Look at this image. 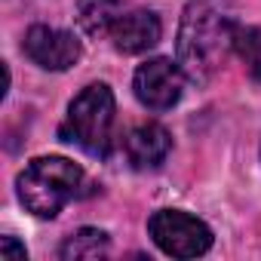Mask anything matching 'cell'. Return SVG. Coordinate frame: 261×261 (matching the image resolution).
Returning a JSON list of instances; mask_svg holds the SVG:
<instances>
[{"label": "cell", "instance_id": "obj_7", "mask_svg": "<svg viewBox=\"0 0 261 261\" xmlns=\"http://www.w3.org/2000/svg\"><path fill=\"white\" fill-rule=\"evenodd\" d=\"M160 19L151 10H123V16L111 28V40L117 53L139 56L160 43Z\"/></svg>", "mask_w": 261, "mask_h": 261}, {"label": "cell", "instance_id": "obj_3", "mask_svg": "<svg viewBox=\"0 0 261 261\" xmlns=\"http://www.w3.org/2000/svg\"><path fill=\"white\" fill-rule=\"evenodd\" d=\"M62 139L89 157H108L114 142V92L105 83H89L68 108Z\"/></svg>", "mask_w": 261, "mask_h": 261}, {"label": "cell", "instance_id": "obj_4", "mask_svg": "<svg viewBox=\"0 0 261 261\" xmlns=\"http://www.w3.org/2000/svg\"><path fill=\"white\" fill-rule=\"evenodd\" d=\"M148 233L157 243V249L172 258H197V255L209 252V246H212L209 224L188 212H178V209L154 212L148 221Z\"/></svg>", "mask_w": 261, "mask_h": 261}, {"label": "cell", "instance_id": "obj_8", "mask_svg": "<svg viewBox=\"0 0 261 261\" xmlns=\"http://www.w3.org/2000/svg\"><path fill=\"white\" fill-rule=\"evenodd\" d=\"M172 151V139L160 123L136 126L126 136V157L136 169H157Z\"/></svg>", "mask_w": 261, "mask_h": 261}, {"label": "cell", "instance_id": "obj_9", "mask_svg": "<svg viewBox=\"0 0 261 261\" xmlns=\"http://www.w3.org/2000/svg\"><path fill=\"white\" fill-rule=\"evenodd\" d=\"M123 16L120 0H77V22L89 37H111V28Z\"/></svg>", "mask_w": 261, "mask_h": 261}, {"label": "cell", "instance_id": "obj_6", "mask_svg": "<svg viewBox=\"0 0 261 261\" xmlns=\"http://www.w3.org/2000/svg\"><path fill=\"white\" fill-rule=\"evenodd\" d=\"M80 40L71 31L49 28V25H34L25 34V56L40 65L43 71H68L71 65L80 62Z\"/></svg>", "mask_w": 261, "mask_h": 261}, {"label": "cell", "instance_id": "obj_10", "mask_svg": "<svg viewBox=\"0 0 261 261\" xmlns=\"http://www.w3.org/2000/svg\"><path fill=\"white\" fill-rule=\"evenodd\" d=\"M108 233L105 230H98V227H80L77 233H71L65 243H62V249H59V255L65 258V261H80V258H101V255H108Z\"/></svg>", "mask_w": 261, "mask_h": 261}, {"label": "cell", "instance_id": "obj_12", "mask_svg": "<svg viewBox=\"0 0 261 261\" xmlns=\"http://www.w3.org/2000/svg\"><path fill=\"white\" fill-rule=\"evenodd\" d=\"M0 258H4V261H25L28 252H25V246L16 237H4V240H0Z\"/></svg>", "mask_w": 261, "mask_h": 261}, {"label": "cell", "instance_id": "obj_5", "mask_svg": "<svg viewBox=\"0 0 261 261\" xmlns=\"http://www.w3.org/2000/svg\"><path fill=\"white\" fill-rule=\"evenodd\" d=\"M185 71L178 62L172 59H151L145 62L136 77H133V89L136 98L151 108V111H169L172 105H178L181 92H185Z\"/></svg>", "mask_w": 261, "mask_h": 261}, {"label": "cell", "instance_id": "obj_1", "mask_svg": "<svg viewBox=\"0 0 261 261\" xmlns=\"http://www.w3.org/2000/svg\"><path fill=\"white\" fill-rule=\"evenodd\" d=\"M237 10L230 0H188L178 25V65L194 83H206L237 40Z\"/></svg>", "mask_w": 261, "mask_h": 261}, {"label": "cell", "instance_id": "obj_2", "mask_svg": "<svg viewBox=\"0 0 261 261\" xmlns=\"http://www.w3.org/2000/svg\"><path fill=\"white\" fill-rule=\"evenodd\" d=\"M83 169L68 157H37L19 175V200L37 218H56L80 191Z\"/></svg>", "mask_w": 261, "mask_h": 261}, {"label": "cell", "instance_id": "obj_11", "mask_svg": "<svg viewBox=\"0 0 261 261\" xmlns=\"http://www.w3.org/2000/svg\"><path fill=\"white\" fill-rule=\"evenodd\" d=\"M233 49L243 59L249 77L255 83H261V28H240L237 40H233Z\"/></svg>", "mask_w": 261, "mask_h": 261}]
</instances>
